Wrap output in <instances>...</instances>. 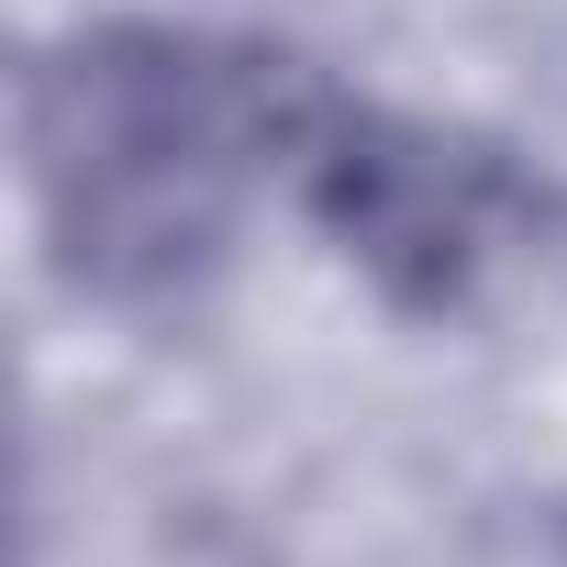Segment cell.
Listing matches in <instances>:
<instances>
[{
  "mask_svg": "<svg viewBox=\"0 0 567 567\" xmlns=\"http://www.w3.org/2000/svg\"><path fill=\"white\" fill-rule=\"evenodd\" d=\"M34 156L45 189L68 212L79 245H200L212 234V156H223V112L212 79L189 56H123V45H79V68H56L34 90Z\"/></svg>",
  "mask_w": 567,
  "mask_h": 567,
  "instance_id": "1",
  "label": "cell"
}]
</instances>
